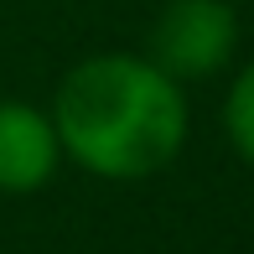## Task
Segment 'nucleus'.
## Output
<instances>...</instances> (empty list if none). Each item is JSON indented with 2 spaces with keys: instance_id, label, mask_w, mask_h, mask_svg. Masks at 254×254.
Instances as JSON below:
<instances>
[{
  "instance_id": "obj_1",
  "label": "nucleus",
  "mask_w": 254,
  "mask_h": 254,
  "mask_svg": "<svg viewBox=\"0 0 254 254\" xmlns=\"http://www.w3.org/2000/svg\"><path fill=\"white\" fill-rule=\"evenodd\" d=\"M63 161L99 182H145L182 156L192 130L187 94L145 52H94L52 94Z\"/></svg>"
},
{
  "instance_id": "obj_2",
  "label": "nucleus",
  "mask_w": 254,
  "mask_h": 254,
  "mask_svg": "<svg viewBox=\"0 0 254 254\" xmlns=\"http://www.w3.org/2000/svg\"><path fill=\"white\" fill-rule=\"evenodd\" d=\"M145 57L177 83L218 78L239 57V10L228 0H166Z\"/></svg>"
},
{
  "instance_id": "obj_3",
  "label": "nucleus",
  "mask_w": 254,
  "mask_h": 254,
  "mask_svg": "<svg viewBox=\"0 0 254 254\" xmlns=\"http://www.w3.org/2000/svg\"><path fill=\"white\" fill-rule=\"evenodd\" d=\"M63 145H57L52 114L26 99H0V192L31 197L57 177Z\"/></svg>"
},
{
  "instance_id": "obj_4",
  "label": "nucleus",
  "mask_w": 254,
  "mask_h": 254,
  "mask_svg": "<svg viewBox=\"0 0 254 254\" xmlns=\"http://www.w3.org/2000/svg\"><path fill=\"white\" fill-rule=\"evenodd\" d=\"M223 135L234 145V156L254 171V57L228 78V94H223Z\"/></svg>"
}]
</instances>
